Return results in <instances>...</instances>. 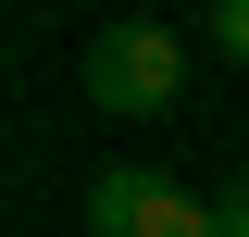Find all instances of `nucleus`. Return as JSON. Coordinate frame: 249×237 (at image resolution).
I'll return each mask as SVG.
<instances>
[{
	"label": "nucleus",
	"instance_id": "1",
	"mask_svg": "<svg viewBox=\"0 0 249 237\" xmlns=\"http://www.w3.org/2000/svg\"><path fill=\"white\" fill-rule=\"evenodd\" d=\"M88 100L100 113H175L187 100V38L175 25H100L88 38Z\"/></svg>",
	"mask_w": 249,
	"mask_h": 237
},
{
	"label": "nucleus",
	"instance_id": "2",
	"mask_svg": "<svg viewBox=\"0 0 249 237\" xmlns=\"http://www.w3.org/2000/svg\"><path fill=\"white\" fill-rule=\"evenodd\" d=\"M88 237H224V212L187 200V187L150 175V162H112V175L88 187Z\"/></svg>",
	"mask_w": 249,
	"mask_h": 237
},
{
	"label": "nucleus",
	"instance_id": "3",
	"mask_svg": "<svg viewBox=\"0 0 249 237\" xmlns=\"http://www.w3.org/2000/svg\"><path fill=\"white\" fill-rule=\"evenodd\" d=\"M199 38H212L224 62H249V0H212V13H199Z\"/></svg>",
	"mask_w": 249,
	"mask_h": 237
},
{
	"label": "nucleus",
	"instance_id": "4",
	"mask_svg": "<svg viewBox=\"0 0 249 237\" xmlns=\"http://www.w3.org/2000/svg\"><path fill=\"white\" fill-rule=\"evenodd\" d=\"M212 212H224V237H249V187H224V200H212Z\"/></svg>",
	"mask_w": 249,
	"mask_h": 237
}]
</instances>
